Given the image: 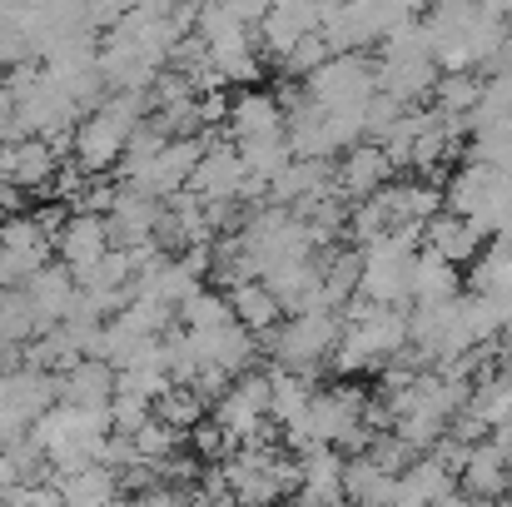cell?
<instances>
[{
    "instance_id": "obj_8",
    "label": "cell",
    "mask_w": 512,
    "mask_h": 507,
    "mask_svg": "<svg viewBox=\"0 0 512 507\" xmlns=\"http://www.w3.org/2000/svg\"><path fill=\"white\" fill-rule=\"evenodd\" d=\"M264 284H269V294L279 299V309H284L289 319L329 309V299H324V274H319V259L279 264V269H269V274H264Z\"/></svg>"
},
{
    "instance_id": "obj_5",
    "label": "cell",
    "mask_w": 512,
    "mask_h": 507,
    "mask_svg": "<svg viewBox=\"0 0 512 507\" xmlns=\"http://www.w3.org/2000/svg\"><path fill=\"white\" fill-rule=\"evenodd\" d=\"M244 189H249V169L239 160L234 140L209 145L194 179H189V194H199L204 204H244Z\"/></svg>"
},
{
    "instance_id": "obj_15",
    "label": "cell",
    "mask_w": 512,
    "mask_h": 507,
    "mask_svg": "<svg viewBox=\"0 0 512 507\" xmlns=\"http://www.w3.org/2000/svg\"><path fill=\"white\" fill-rule=\"evenodd\" d=\"M423 249L428 254H438V259H448L453 269H473L478 259H483V239H478V229L468 224V219H458V214H438L428 229H423Z\"/></svg>"
},
{
    "instance_id": "obj_30",
    "label": "cell",
    "mask_w": 512,
    "mask_h": 507,
    "mask_svg": "<svg viewBox=\"0 0 512 507\" xmlns=\"http://www.w3.org/2000/svg\"><path fill=\"white\" fill-rule=\"evenodd\" d=\"M498 373L512 383V343H503V353H498Z\"/></svg>"
},
{
    "instance_id": "obj_19",
    "label": "cell",
    "mask_w": 512,
    "mask_h": 507,
    "mask_svg": "<svg viewBox=\"0 0 512 507\" xmlns=\"http://www.w3.org/2000/svg\"><path fill=\"white\" fill-rule=\"evenodd\" d=\"M463 294V269H453L448 259L438 254H418L413 259V309H428V304H448Z\"/></svg>"
},
{
    "instance_id": "obj_25",
    "label": "cell",
    "mask_w": 512,
    "mask_h": 507,
    "mask_svg": "<svg viewBox=\"0 0 512 507\" xmlns=\"http://www.w3.org/2000/svg\"><path fill=\"white\" fill-rule=\"evenodd\" d=\"M468 413H473L488 433L508 428L512 423V383L503 378V373H493L488 383H478V388H473V398H468Z\"/></svg>"
},
{
    "instance_id": "obj_11",
    "label": "cell",
    "mask_w": 512,
    "mask_h": 507,
    "mask_svg": "<svg viewBox=\"0 0 512 507\" xmlns=\"http://www.w3.org/2000/svg\"><path fill=\"white\" fill-rule=\"evenodd\" d=\"M458 488H463L473 503H488V507H498L503 498H512V463L493 448V438L468 453V463H463V473H458Z\"/></svg>"
},
{
    "instance_id": "obj_26",
    "label": "cell",
    "mask_w": 512,
    "mask_h": 507,
    "mask_svg": "<svg viewBox=\"0 0 512 507\" xmlns=\"http://www.w3.org/2000/svg\"><path fill=\"white\" fill-rule=\"evenodd\" d=\"M408 110H413V105H398L393 95L378 90V95L363 105V145H383V140L393 135V125H398Z\"/></svg>"
},
{
    "instance_id": "obj_29",
    "label": "cell",
    "mask_w": 512,
    "mask_h": 507,
    "mask_svg": "<svg viewBox=\"0 0 512 507\" xmlns=\"http://www.w3.org/2000/svg\"><path fill=\"white\" fill-rule=\"evenodd\" d=\"M110 423H115V433L135 438L140 428L155 423V403H150V398H135V393H115V403H110Z\"/></svg>"
},
{
    "instance_id": "obj_9",
    "label": "cell",
    "mask_w": 512,
    "mask_h": 507,
    "mask_svg": "<svg viewBox=\"0 0 512 507\" xmlns=\"http://www.w3.org/2000/svg\"><path fill=\"white\" fill-rule=\"evenodd\" d=\"M393 184V165L378 145H358L334 165V189L343 194V204H368Z\"/></svg>"
},
{
    "instance_id": "obj_2",
    "label": "cell",
    "mask_w": 512,
    "mask_h": 507,
    "mask_svg": "<svg viewBox=\"0 0 512 507\" xmlns=\"http://www.w3.org/2000/svg\"><path fill=\"white\" fill-rule=\"evenodd\" d=\"M304 95L324 110H363L378 95V60L368 55H334L319 75L304 80Z\"/></svg>"
},
{
    "instance_id": "obj_6",
    "label": "cell",
    "mask_w": 512,
    "mask_h": 507,
    "mask_svg": "<svg viewBox=\"0 0 512 507\" xmlns=\"http://www.w3.org/2000/svg\"><path fill=\"white\" fill-rule=\"evenodd\" d=\"M229 140L234 145H249V140H274V135H289V115L279 105L274 90H239L234 105H229Z\"/></svg>"
},
{
    "instance_id": "obj_20",
    "label": "cell",
    "mask_w": 512,
    "mask_h": 507,
    "mask_svg": "<svg viewBox=\"0 0 512 507\" xmlns=\"http://www.w3.org/2000/svg\"><path fill=\"white\" fill-rule=\"evenodd\" d=\"M343 498H348V507H393L398 478L383 473V468H373L368 458H348V468H343Z\"/></svg>"
},
{
    "instance_id": "obj_22",
    "label": "cell",
    "mask_w": 512,
    "mask_h": 507,
    "mask_svg": "<svg viewBox=\"0 0 512 507\" xmlns=\"http://www.w3.org/2000/svg\"><path fill=\"white\" fill-rule=\"evenodd\" d=\"M60 483V493H65V507H110L120 503L125 493H120V478L110 473V468H85V473H70V478H55Z\"/></svg>"
},
{
    "instance_id": "obj_10",
    "label": "cell",
    "mask_w": 512,
    "mask_h": 507,
    "mask_svg": "<svg viewBox=\"0 0 512 507\" xmlns=\"http://www.w3.org/2000/svg\"><path fill=\"white\" fill-rule=\"evenodd\" d=\"M105 254H110V229H105V219H95V214H70V224H65L60 239H55V259L80 279V274H90Z\"/></svg>"
},
{
    "instance_id": "obj_23",
    "label": "cell",
    "mask_w": 512,
    "mask_h": 507,
    "mask_svg": "<svg viewBox=\"0 0 512 507\" xmlns=\"http://www.w3.org/2000/svg\"><path fill=\"white\" fill-rule=\"evenodd\" d=\"M209 413H214V403H209V398H199L189 383H174L170 393L155 403V418H160V423H170L174 433H184V438H189V433H199V428L209 423Z\"/></svg>"
},
{
    "instance_id": "obj_12",
    "label": "cell",
    "mask_w": 512,
    "mask_h": 507,
    "mask_svg": "<svg viewBox=\"0 0 512 507\" xmlns=\"http://www.w3.org/2000/svg\"><path fill=\"white\" fill-rule=\"evenodd\" d=\"M120 393V373L105 358H85L70 373H60V403L65 408H110Z\"/></svg>"
},
{
    "instance_id": "obj_18",
    "label": "cell",
    "mask_w": 512,
    "mask_h": 507,
    "mask_svg": "<svg viewBox=\"0 0 512 507\" xmlns=\"http://www.w3.org/2000/svg\"><path fill=\"white\" fill-rule=\"evenodd\" d=\"M229 309H234V324L239 329H249L254 338L274 334L289 314L279 309V299L269 294V284L259 279V284H239V289H229Z\"/></svg>"
},
{
    "instance_id": "obj_24",
    "label": "cell",
    "mask_w": 512,
    "mask_h": 507,
    "mask_svg": "<svg viewBox=\"0 0 512 507\" xmlns=\"http://www.w3.org/2000/svg\"><path fill=\"white\" fill-rule=\"evenodd\" d=\"M229 324H234L229 294L214 289V284H204V289L179 309V329H184V334H219V329H229Z\"/></svg>"
},
{
    "instance_id": "obj_28",
    "label": "cell",
    "mask_w": 512,
    "mask_h": 507,
    "mask_svg": "<svg viewBox=\"0 0 512 507\" xmlns=\"http://www.w3.org/2000/svg\"><path fill=\"white\" fill-rule=\"evenodd\" d=\"M329 60H334V45H329L324 35H304V40L294 45V55H289L279 70H284V75H294V80L304 85V80H309V75H319Z\"/></svg>"
},
{
    "instance_id": "obj_16",
    "label": "cell",
    "mask_w": 512,
    "mask_h": 507,
    "mask_svg": "<svg viewBox=\"0 0 512 507\" xmlns=\"http://www.w3.org/2000/svg\"><path fill=\"white\" fill-rule=\"evenodd\" d=\"M55 174H60V160L45 140H20L10 145V165H5V184H15L20 194H45L55 189Z\"/></svg>"
},
{
    "instance_id": "obj_17",
    "label": "cell",
    "mask_w": 512,
    "mask_h": 507,
    "mask_svg": "<svg viewBox=\"0 0 512 507\" xmlns=\"http://www.w3.org/2000/svg\"><path fill=\"white\" fill-rule=\"evenodd\" d=\"M458 493V473H448L438 458H418L403 478H398V498L393 507H438L443 498Z\"/></svg>"
},
{
    "instance_id": "obj_7",
    "label": "cell",
    "mask_w": 512,
    "mask_h": 507,
    "mask_svg": "<svg viewBox=\"0 0 512 507\" xmlns=\"http://www.w3.org/2000/svg\"><path fill=\"white\" fill-rule=\"evenodd\" d=\"M378 204H383V214H388V224L393 229H428L443 209H448V199H443V184H428V179H393L383 194H378Z\"/></svg>"
},
{
    "instance_id": "obj_27",
    "label": "cell",
    "mask_w": 512,
    "mask_h": 507,
    "mask_svg": "<svg viewBox=\"0 0 512 507\" xmlns=\"http://www.w3.org/2000/svg\"><path fill=\"white\" fill-rule=\"evenodd\" d=\"M358 458H368L373 468H383V473H393V478H403V473L418 463V453H413L398 433H373V438H368V453H358Z\"/></svg>"
},
{
    "instance_id": "obj_14",
    "label": "cell",
    "mask_w": 512,
    "mask_h": 507,
    "mask_svg": "<svg viewBox=\"0 0 512 507\" xmlns=\"http://www.w3.org/2000/svg\"><path fill=\"white\" fill-rule=\"evenodd\" d=\"M334 165L339 160H294L274 184H269V204L279 209H299L319 194H334Z\"/></svg>"
},
{
    "instance_id": "obj_4",
    "label": "cell",
    "mask_w": 512,
    "mask_h": 507,
    "mask_svg": "<svg viewBox=\"0 0 512 507\" xmlns=\"http://www.w3.org/2000/svg\"><path fill=\"white\" fill-rule=\"evenodd\" d=\"M125 145H130V135L110 120V115H85L80 125H75V155H70V165H80L90 179H115V169L125 165Z\"/></svg>"
},
{
    "instance_id": "obj_1",
    "label": "cell",
    "mask_w": 512,
    "mask_h": 507,
    "mask_svg": "<svg viewBox=\"0 0 512 507\" xmlns=\"http://www.w3.org/2000/svg\"><path fill=\"white\" fill-rule=\"evenodd\" d=\"M269 398H274V378H269V368H254V373H244V378L214 403L209 423L224 428L234 448H244V443H254V438L269 428Z\"/></svg>"
},
{
    "instance_id": "obj_21",
    "label": "cell",
    "mask_w": 512,
    "mask_h": 507,
    "mask_svg": "<svg viewBox=\"0 0 512 507\" xmlns=\"http://www.w3.org/2000/svg\"><path fill=\"white\" fill-rule=\"evenodd\" d=\"M483 100H488V80L478 70H453L433 90V110L438 115H453V120H473L483 110Z\"/></svg>"
},
{
    "instance_id": "obj_13",
    "label": "cell",
    "mask_w": 512,
    "mask_h": 507,
    "mask_svg": "<svg viewBox=\"0 0 512 507\" xmlns=\"http://www.w3.org/2000/svg\"><path fill=\"white\" fill-rule=\"evenodd\" d=\"M20 294L30 299V309L40 314V324L55 329V324L70 319V309H75V299H80V284H75V274H70L65 264H50V269H40Z\"/></svg>"
},
{
    "instance_id": "obj_3",
    "label": "cell",
    "mask_w": 512,
    "mask_h": 507,
    "mask_svg": "<svg viewBox=\"0 0 512 507\" xmlns=\"http://www.w3.org/2000/svg\"><path fill=\"white\" fill-rule=\"evenodd\" d=\"M512 194V179L508 169H493V165H458L448 179H443V199H448V214L458 219H478L483 209L503 204Z\"/></svg>"
}]
</instances>
